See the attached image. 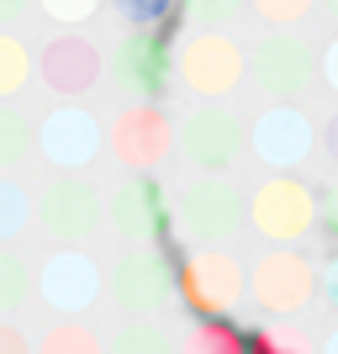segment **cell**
Here are the masks:
<instances>
[{
	"mask_svg": "<svg viewBox=\"0 0 338 354\" xmlns=\"http://www.w3.org/2000/svg\"><path fill=\"white\" fill-rule=\"evenodd\" d=\"M249 74H254V85L270 95V106H296L301 90L312 85V53L301 37L275 32V37H265L249 53Z\"/></svg>",
	"mask_w": 338,
	"mask_h": 354,
	"instance_id": "cell-15",
	"label": "cell"
},
{
	"mask_svg": "<svg viewBox=\"0 0 338 354\" xmlns=\"http://www.w3.org/2000/svg\"><path fill=\"white\" fill-rule=\"evenodd\" d=\"M323 0H249V11L265 21V27H275V32H291V27H301L312 11H317Z\"/></svg>",
	"mask_w": 338,
	"mask_h": 354,
	"instance_id": "cell-24",
	"label": "cell"
},
{
	"mask_svg": "<svg viewBox=\"0 0 338 354\" xmlns=\"http://www.w3.org/2000/svg\"><path fill=\"white\" fill-rule=\"evenodd\" d=\"M117 85L133 95V101H159L169 90V74H175V53H169V32L164 27H138L133 37H122L117 59H111Z\"/></svg>",
	"mask_w": 338,
	"mask_h": 354,
	"instance_id": "cell-13",
	"label": "cell"
},
{
	"mask_svg": "<svg viewBox=\"0 0 338 354\" xmlns=\"http://www.w3.org/2000/svg\"><path fill=\"white\" fill-rule=\"evenodd\" d=\"M106 296L122 312H133V317H153L175 296V270H169V259L159 249H127L106 275Z\"/></svg>",
	"mask_w": 338,
	"mask_h": 354,
	"instance_id": "cell-10",
	"label": "cell"
},
{
	"mask_svg": "<svg viewBox=\"0 0 338 354\" xmlns=\"http://www.w3.org/2000/svg\"><path fill=\"white\" fill-rule=\"evenodd\" d=\"M106 354H175V339L153 317H138V323H127L117 339L106 344Z\"/></svg>",
	"mask_w": 338,
	"mask_h": 354,
	"instance_id": "cell-23",
	"label": "cell"
},
{
	"mask_svg": "<svg viewBox=\"0 0 338 354\" xmlns=\"http://www.w3.org/2000/svg\"><path fill=\"white\" fill-rule=\"evenodd\" d=\"M37 296L59 317H79V312H90L106 296V270L85 249H59V254H48L43 270H37Z\"/></svg>",
	"mask_w": 338,
	"mask_h": 354,
	"instance_id": "cell-11",
	"label": "cell"
},
{
	"mask_svg": "<svg viewBox=\"0 0 338 354\" xmlns=\"http://www.w3.org/2000/svg\"><path fill=\"white\" fill-rule=\"evenodd\" d=\"M37 74H43V85L53 90V95H64V101H85L90 90L106 80V53L90 43V37L64 32V37H53V43L43 48Z\"/></svg>",
	"mask_w": 338,
	"mask_h": 354,
	"instance_id": "cell-16",
	"label": "cell"
},
{
	"mask_svg": "<svg viewBox=\"0 0 338 354\" xmlns=\"http://www.w3.org/2000/svg\"><path fill=\"white\" fill-rule=\"evenodd\" d=\"M122 11V21L127 27H164V21H175L180 0H111Z\"/></svg>",
	"mask_w": 338,
	"mask_h": 354,
	"instance_id": "cell-25",
	"label": "cell"
},
{
	"mask_svg": "<svg viewBox=\"0 0 338 354\" xmlns=\"http://www.w3.org/2000/svg\"><path fill=\"white\" fill-rule=\"evenodd\" d=\"M37 354H106V339L90 323H79V317H64V323H53L43 333Z\"/></svg>",
	"mask_w": 338,
	"mask_h": 354,
	"instance_id": "cell-21",
	"label": "cell"
},
{
	"mask_svg": "<svg viewBox=\"0 0 338 354\" xmlns=\"http://www.w3.org/2000/svg\"><path fill=\"white\" fill-rule=\"evenodd\" d=\"M317 354H338V328H333V333L323 339V349H317Z\"/></svg>",
	"mask_w": 338,
	"mask_h": 354,
	"instance_id": "cell-35",
	"label": "cell"
},
{
	"mask_svg": "<svg viewBox=\"0 0 338 354\" xmlns=\"http://www.w3.org/2000/svg\"><path fill=\"white\" fill-rule=\"evenodd\" d=\"M32 148H37V127L11 101H0V175H11L16 164H27Z\"/></svg>",
	"mask_w": 338,
	"mask_h": 354,
	"instance_id": "cell-17",
	"label": "cell"
},
{
	"mask_svg": "<svg viewBox=\"0 0 338 354\" xmlns=\"http://www.w3.org/2000/svg\"><path fill=\"white\" fill-rule=\"evenodd\" d=\"M175 74L185 80V90H191L196 101H227L249 80V53H243V43H238L233 32L206 27V32H191L180 43Z\"/></svg>",
	"mask_w": 338,
	"mask_h": 354,
	"instance_id": "cell-2",
	"label": "cell"
},
{
	"mask_svg": "<svg viewBox=\"0 0 338 354\" xmlns=\"http://www.w3.org/2000/svg\"><path fill=\"white\" fill-rule=\"evenodd\" d=\"M317 74H323V85H328V90L338 95V37H333V43L323 48V59H317Z\"/></svg>",
	"mask_w": 338,
	"mask_h": 354,
	"instance_id": "cell-31",
	"label": "cell"
},
{
	"mask_svg": "<svg viewBox=\"0 0 338 354\" xmlns=\"http://www.w3.org/2000/svg\"><path fill=\"white\" fill-rule=\"evenodd\" d=\"M317 143H323V153L333 159V169H338V111L323 122V133H317Z\"/></svg>",
	"mask_w": 338,
	"mask_h": 354,
	"instance_id": "cell-32",
	"label": "cell"
},
{
	"mask_svg": "<svg viewBox=\"0 0 338 354\" xmlns=\"http://www.w3.org/2000/svg\"><path fill=\"white\" fill-rule=\"evenodd\" d=\"M32 69H37V59H32V48L16 37L11 27H0V101H16L21 90H27Z\"/></svg>",
	"mask_w": 338,
	"mask_h": 354,
	"instance_id": "cell-18",
	"label": "cell"
},
{
	"mask_svg": "<svg viewBox=\"0 0 338 354\" xmlns=\"http://www.w3.org/2000/svg\"><path fill=\"white\" fill-rule=\"evenodd\" d=\"M101 196L90 185L85 175H74V169H59L53 185H43V196L32 201V217L43 222V233L59 243V249H79L90 233H95V222H101Z\"/></svg>",
	"mask_w": 338,
	"mask_h": 354,
	"instance_id": "cell-8",
	"label": "cell"
},
{
	"mask_svg": "<svg viewBox=\"0 0 338 354\" xmlns=\"http://www.w3.org/2000/svg\"><path fill=\"white\" fill-rule=\"evenodd\" d=\"M317 227L333 238V249H338V185L323 196V201H317Z\"/></svg>",
	"mask_w": 338,
	"mask_h": 354,
	"instance_id": "cell-29",
	"label": "cell"
},
{
	"mask_svg": "<svg viewBox=\"0 0 338 354\" xmlns=\"http://www.w3.org/2000/svg\"><path fill=\"white\" fill-rule=\"evenodd\" d=\"M175 222L196 238V243H206V249H227V238L249 222V201L238 196L233 180L201 175V180H191V185L180 191Z\"/></svg>",
	"mask_w": 338,
	"mask_h": 354,
	"instance_id": "cell-5",
	"label": "cell"
},
{
	"mask_svg": "<svg viewBox=\"0 0 338 354\" xmlns=\"http://www.w3.org/2000/svg\"><path fill=\"white\" fill-rule=\"evenodd\" d=\"M317 296L338 312V249L328 254V265H317Z\"/></svg>",
	"mask_w": 338,
	"mask_h": 354,
	"instance_id": "cell-28",
	"label": "cell"
},
{
	"mask_svg": "<svg viewBox=\"0 0 338 354\" xmlns=\"http://www.w3.org/2000/svg\"><path fill=\"white\" fill-rule=\"evenodd\" d=\"M175 296L196 312V317H227V312L249 296V270H243L238 254L196 243V249L175 265Z\"/></svg>",
	"mask_w": 338,
	"mask_h": 354,
	"instance_id": "cell-1",
	"label": "cell"
},
{
	"mask_svg": "<svg viewBox=\"0 0 338 354\" xmlns=\"http://www.w3.org/2000/svg\"><path fill=\"white\" fill-rule=\"evenodd\" d=\"M37 6H43V16H48V21H59V27H85L106 0H37Z\"/></svg>",
	"mask_w": 338,
	"mask_h": 354,
	"instance_id": "cell-27",
	"label": "cell"
},
{
	"mask_svg": "<svg viewBox=\"0 0 338 354\" xmlns=\"http://www.w3.org/2000/svg\"><path fill=\"white\" fill-rule=\"evenodd\" d=\"M249 296L270 317H296V312H307L317 301V265L296 243L291 249H270L249 270Z\"/></svg>",
	"mask_w": 338,
	"mask_h": 354,
	"instance_id": "cell-6",
	"label": "cell"
},
{
	"mask_svg": "<svg viewBox=\"0 0 338 354\" xmlns=\"http://www.w3.org/2000/svg\"><path fill=\"white\" fill-rule=\"evenodd\" d=\"M106 217H111L117 238H127L138 249H159L175 233V207H169V191L159 175H133L127 185H117L106 201Z\"/></svg>",
	"mask_w": 338,
	"mask_h": 354,
	"instance_id": "cell-9",
	"label": "cell"
},
{
	"mask_svg": "<svg viewBox=\"0 0 338 354\" xmlns=\"http://www.w3.org/2000/svg\"><path fill=\"white\" fill-rule=\"evenodd\" d=\"M32 227V196L21 180L0 175V243H16V238Z\"/></svg>",
	"mask_w": 338,
	"mask_h": 354,
	"instance_id": "cell-22",
	"label": "cell"
},
{
	"mask_svg": "<svg viewBox=\"0 0 338 354\" xmlns=\"http://www.w3.org/2000/svg\"><path fill=\"white\" fill-rule=\"evenodd\" d=\"M32 291H37V275L27 270V259L0 243V317H16Z\"/></svg>",
	"mask_w": 338,
	"mask_h": 354,
	"instance_id": "cell-20",
	"label": "cell"
},
{
	"mask_svg": "<svg viewBox=\"0 0 338 354\" xmlns=\"http://www.w3.org/2000/svg\"><path fill=\"white\" fill-rule=\"evenodd\" d=\"M101 148H106V127L74 101H64L59 111H48L43 127H37V153H43L53 169H74V175H79L85 164H95Z\"/></svg>",
	"mask_w": 338,
	"mask_h": 354,
	"instance_id": "cell-14",
	"label": "cell"
},
{
	"mask_svg": "<svg viewBox=\"0 0 338 354\" xmlns=\"http://www.w3.org/2000/svg\"><path fill=\"white\" fill-rule=\"evenodd\" d=\"M323 6H328V11H333V21H338V0H323Z\"/></svg>",
	"mask_w": 338,
	"mask_h": 354,
	"instance_id": "cell-36",
	"label": "cell"
},
{
	"mask_svg": "<svg viewBox=\"0 0 338 354\" xmlns=\"http://www.w3.org/2000/svg\"><path fill=\"white\" fill-rule=\"evenodd\" d=\"M249 354H317L301 333H291V328H259L249 339Z\"/></svg>",
	"mask_w": 338,
	"mask_h": 354,
	"instance_id": "cell-26",
	"label": "cell"
},
{
	"mask_svg": "<svg viewBox=\"0 0 338 354\" xmlns=\"http://www.w3.org/2000/svg\"><path fill=\"white\" fill-rule=\"evenodd\" d=\"M206 16H222V11H233V0H196Z\"/></svg>",
	"mask_w": 338,
	"mask_h": 354,
	"instance_id": "cell-34",
	"label": "cell"
},
{
	"mask_svg": "<svg viewBox=\"0 0 338 354\" xmlns=\"http://www.w3.org/2000/svg\"><path fill=\"white\" fill-rule=\"evenodd\" d=\"M0 354H32V344H27V333L11 323V317H0Z\"/></svg>",
	"mask_w": 338,
	"mask_h": 354,
	"instance_id": "cell-30",
	"label": "cell"
},
{
	"mask_svg": "<svg viewBox=\"0 0 338 354\" xmlns=\"http://www.w3.org/2000/svg\"><path fill=\"white\" fill-rule=\"evenodd\" d=\"M32 6H37V0H0V27H16Z\"/></svg>",
	"mask_w": 338,
	"mask_h": 354,
	"instance_id": "cell-33",
	"label": "cell"
},
{
	"mask_svg": "<svg viewBox=\"0 0 338 354\" xmlns=\"http://www.w3.org/2000/svg\"><path fill=\"white\" fill-rule=\"evenodd\" d=\"M180 354H249V339H243L227 317H201V323L185 333Z\"/></svg>",
	"mask_w": 338,
	"mask_h": 354,
	"instance_id": "cell-19",
	"label": "cell"
},
{
	"mask_svg": "<svg viewBox=\"0 0 338 354\" xmlns=\"http://www.w3.org/2000/svg\"><path fill=\"white\" fill-rule=\"evenodd\" d=\"M249 227L275 249H291L307 233H317V191L296 175H270L249 196Z\"/></svg>",
	"mask_w": 338,
	"mask_h": 354,
	"instance_id": "cell-4",
	"label": "cell"
},
{
	"mask_svg": "<svg viewBox=\"0 0 338 354\" xmlns=\"http://www.w3.org/2000/svg\"><path fill=\"white\" fill-rule=\"evenodd\" d=\"M249 148H254V159L270 164L275 175H296V164H307L312 148H317V122L301 106H270V111L254 117Z\"/></svg>",
	"mask_w": 338,
	"mask_h": 354,
	"instance_id": "cell-12",
	"label": "cell"
},
{
	"mask_svg": "<svg viewBox=\"0 0 338 354\" xmlns=\"http://www.w3.org/2000/svg\"><path fill=\"white\" fill-rule=\"evenodd\" d=\"M175 148L185 153L196 175H227L249 148V127L238 122V111L227 101H201L175 127Z\"/></svg>",
	"mask_w": 338,
	"mask_h": 354,
	"instance_id": "cell-3",
	"label": "cell"
},
{
	"mask_svg": "<svg viewBox=\"0 0 338 354\" xmlns=\"http://www.w3.org/2000/svg\"><path fill=\"white\" fill-rule=\"evenodd\" d=\"M106 148H111V159H117L122 169L153 175V169L169 159V148H175V122H169V111H164L159 101H133L111 117Z\"/></svg>",
	"mask_w": 338,
	"mask_h": 354,
	"instance_id": "cell-7",
	"label": "cell"
}]
</instances>
